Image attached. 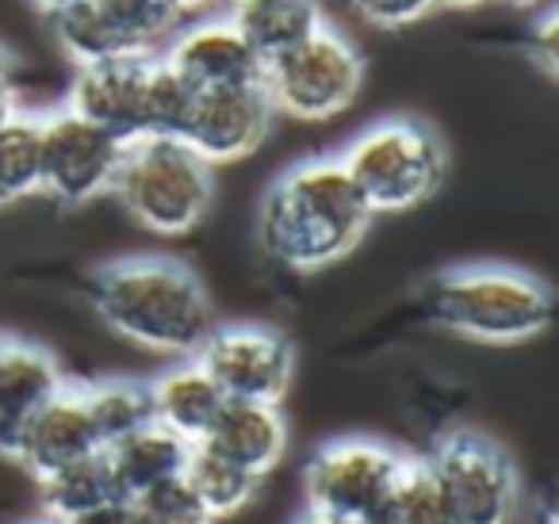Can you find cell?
Returning a JSON list of instances; mask_svg holds the SVG:
<instances>
[{"instance_id":"cell-8","label":"cell","mask_w":559,"mask_h":524,"mask_svg":"<svg viewBox=\"0 0 559 524\" xmlns=\"http://www.w3.org/2000/svg\"><path fill=\"white\" fill-rule=\"evenodd\" d=\"M406 471V455L380 440H334L304 471L307 509L360 521L391 498Z\"/></svg>"},{"instance_id":"cell-3","label":"cell","mask_w":559,"mask_h":524,"mask_svg":"<svg viewBox=\"0 0 559 524\" xmlns=\"http://www.w3.org/2000/svg\"><path fill=\"white\" fill-rule=\"evenodd\" d=\"M426 310L441 330L483 345L540 337L551 322V291L536 276L498 264L452 269L429 284Z\"/></svg>"},{"instance_id":"cell-31","label":"cell","mask_w":559,"mask_h":524,"mask_svg":"<svg viewBox=\"0 0 559 524\" xmlns=\"http://www.w3.org/2000/svg\"><path fill=\"white\" fill-rule=\"evenodd\" d=\"M533 55L540 58V66L548 73H556V12H544L540 20H536V32H533Z\"/></svg>"},{"instance_id":"cell-7","label":"cell","mask_w":559,"mask_h":524,"mask_svg":"<svg viewBox=\"0 0 559 524\" xmlns=\"http://www.w3.org/2000/svg\"><path fill=\"white\" fill-rule=\"evenodd\" d=\"M437 486L444 490L456 524H510L518 513V471L495 440L479 432H449L429 455Z\"/></svg>"},{"instance_id":"cell-18","label":"cell","mask_w":559,"mask_h":524,"mask_svg":"<svg viewBox=\"0 0 559 524\" xmlns=\"http://www.w3.org/2000/svg\"><path fill=\"white\" fill-rule=\"evenodd\" d=\"M188 455H192V444L173 437V432L162 429L157 421L142 425L131 437L104 448V460H108L111 478H116L123 498H142V493L154 490V486L169 483V478H180L188 467Z\"/></svg>"},{"instance_id":"cell-16","label":"cell","mask_w":559,"mask_h":524,"mask_svg":"<svg viewBox=\"0 0 559 524\" xmlns=\"http://www.w3.org/2000/svg\"><path fill=\"white\" fill-rule=\"evenodd\" d=\"M62 383V371L47 348L16 337H0V455L12 452L20 425Z\"/></svg>"},{"instance_id":"cell-28","label":"cell","mask_w":559,"mask_h":524,"mask_svg":"<svg viewBox=\"0 0 559 524\" xmlns=\"http://www.w3.org/2000/svg\"><path fill=\"white\" fill-rule=\"evenodd\" d=\"M134 501L146 513V524H215V516L195 498V490L185 483V475L154 486V490H146Z\"/></svg>"},{"instance_id":"cell-25","label":"cell","mask_w":559,"mask_h":524,"mask_svg":"<svg viewBox=\"0 0 559 524\" xmlns=\"http://www.w3.org/2000/svg\"><path fill=\"white\" fill-rule=\"evenodd\" d=\"M195 96L200 93H195L165 58H154L146 73V100H142L146 139H185Z\"/></svg>"},{"instance_id":"cell-4","label":"cell","mask_w":559,"mask_h":524,"mask_svg":"<svg viewBox=\"0 0 559 524\" xmlns=\"http://www.w3.org/2000/svg\"><path fill=\"white\" fill-rule=\"evenodd\" d=\"M111 192L139 226L177 238L207 218L215 169L180 139H139L127 146Z\"/></svg>"},{"instance_id":"cell-19","label":"cell","mask_w":559,"mask_h":524,"mask_svg":"<svg viewBox=\"0 0 559 524\" xmlns=\"http://www.w3.org/2000/svg\"><path fill=\"white\" fill-rule=\"evenodd\" d=\"M230 24L264 66L322 27L319 0H234Z\"/></svg>"},{"instance_id":"cell-32","label":"cell","mask_w":559,"mask_h":524,"mask_svg":"<svg viewBox=\"0 0 559 524\" xmlns=\"http://www.w3.org/2000/svg\"><path fill=\"white\" fill-rule=\"evenodd\" d=\"M16 111V93H12V58L0 50V123Z\"/></svg>"},{"instance_id":"cell-1","label":"cell","mask_w":559,"mask_h":524,"mask_svg":"<svg viewBox=\"0 0 559 524\" xmlns=\"http://www.w3.org/2000/svg\"><path fill=\"white\" fill-rule=\"evenodd\" d=\"M372 218L342 157H319L288 169L269 188L257 215V241L284 269L319 272L353 253Z\"/></svg>"},{"instance_id":"cell-15","label":"cell","mask_w":559,"mask_h":524,"mask_svg":"<svg viewBox=\"0 0 559 524\" xmlns=\"http://www.w3.org/2000/svg\"><path fill=\"white\" fill-rule=\"evenodd\" d=\"M200 444L264 478L288 448V425L276 402H226Z\"/></svg>"},{"instance_id":"cell-9","label":"cell","mask_w":559,"mask_h":524,"mask_svg":"<svg viewBox=\"0 0 559 524\" xmlns=\"http://www.w3.org/2000/svg\"><path fill=\"white\" fill-rule=\"evenodd\" d=\"M226 402H276L292 383L296 356L284 333L269 325H215L192 356Z\"/></svg>"},{"instance_id":"cell-39","label":"cell","mask_w":559,"mask_h":524,"mask_svg":"<svg viewBox=\"0 0 559 524\" xmlns=\"http://www.w3.org/2000/svg\"><path fill=\"white\" fill-rule=\"evenodd\" d=\"M39 524H58V521H39Z\"/></svg>"},{"instance_id":"cell-20","label":"cell","mask_w":559,"mask_h":524,"mask_svg":"<svg viewBox=\"0 0 559 524\" xmlns=\"http://www.w3.org/2000/svg\"><path fill=\"white\" fill-rule=\"evenodd\" d=\"M58 35V47L66 50L78 70L85 66H100V62H119V58H142L154 55L146 50L100 0H78L70 9H62L58 16H50Z\"/></svg>"},{"instance_id":"cell-24","label":"cell","mask_w":559,"mask_h":524,"mask_svg":"<svg viewBox=\"0 0 559 524\" xmlns=\"http://www.w3.org/2000/svg\"><path fill=\"white\" fill-rule=\"evenodd\" d=\"M85 402L93 425L100 432V444H116V440L131 437L134 429L154 421V402H150V383H134V379H104V383L85 386Z\"/></svg>"},{"instance_id":"cell-37","label":"cell","mask_w":559,"mask_h":524,"mask_svg":"<svg viewBox=\"0 0 559 524\" xmlns=\"http://www.w3.org/2000/svg\"><path fill=\"white\" fill-rule=\"evenodd\" d=\"M449 4V9H475V4H487V0H441V9Z\"/></svg>"},{"instance_id":"cell-34","label":"cell","mask_w":559,"mask_h":524,"mask_svg":"<svg viewBox=\"0 0 559 524\" xmlns=\"http://www.w3.org/2000/svg\"><path fill=\"white\" fill-rule=\"evenodd\" d=\"M173 4H177L180 20H185V16H203V12L218 9V4H223V0H173Z\"/></svg>"},{"instance_id":"cell-36","label":"cell","mask_w":559,"mask_h":524,"mask_svg":"<svg viewBox=\"0 0 559 524\" xmlns=\"http://www.w3.org/2000/svg\"><path fill=\"white\" fill-rule=\"evenodd\" d=\"M296 524H357V521H345V516H330V513H314V509H307Z\"/></svg>"},{"instance_id":"cell-12","label":"cell","mask_w":559,"mask_h":524,"mask_svg":"<svg viewBox=\"0 0 559 524\" xmlns=\"http://www.w3.org/2000/svg\"><path fill=\"white\" fill-rule=\"evenodd\" d=\"M104 452L100 432L93 425L85 402V386L62 383L24 425L12 440V460H20L35 478L55 475L78 460Z\"/></svg>"},{"instance_id":"cell-38","label":"cell","mask_w":559,"mask_h":524,"mask_svg":"<svg viewBox=\"0 0 559 524\" xmlns=\"http://www.w3.org/2000/svg\"><path fill=\"white\" fill-rule=\"evenodd\" d=\"M506 4H518V9H536L540 0H506Z\"/></svg>"},{"instance_id":"cell-10","label":"cell","mask_w":559,"mask_h":524,"mask_svg":"<svg viewBox=\"0 0 559 524\" xmlns=\"http://www.w3.org/2000/svg\"><path fill=\"white\" fill-rule=\"evenodd\" d=\"M123 154V142L73 108L55 111L43 119V192L58 203L81 207L116 188Z\"/></svg>"},{"instance_id":"cell-29","label":"cell","mask_w":559,"mask_h":524,"mask_svg":"<svg viewBox=\"0 0 559 524\" xmlns=\"http://www.w3.org/2000/svg\"><path fill=\"white\" fill-rule=\"evenodd\" d=\"M353 9L368 20L372 27H411L426 20L433 9H441V0H349Z\"/></svg>"},{"instance_id":"cell-33","label":"cell","mask_w":559,"mask_h":524,"mask_svg":"<svg viewBox=\"0 0 559 524\" xmlns=\"http://www.w3.org/2000/svg\"><path fill=\"white\" fill-rule=\"evenodd\" d=\"M391 493H395V490H391ZM357 524H403V521H399V509H395V501H380V505H376L372 509V513H365V516H360V521Z\"/></svg>"},{"instance_id":"cell-26","label":"cell","mask_w":559,"mask_h":524,"mask_svg":"<svg viewBox=\"0 0 559 524\" xmlns=\"http://www.w3.org/2000/svg\"><path fill=\"white\" fill-rule=\"evenodd\" d=\"M391 501H395L399 521L403 524H456L449 501H444V490L437 486V478L426 460L421 463L406 460V471L395 483Z\"/></svg>"},{"instance_id":"cell-27","label":"cell","mask_w":559,"mask_h":524,"mask_svg":"<svg viewBox=\"0 0 559 524\" xmlns=\"http://www.w3.org/2000/svg\"><path fill=\"white\" fill-rule=\"evenodd\" d=\"M104 9L134 35L146 50H154L162 39L177 35L180 12L173 0H100Z\"/></svg>"},{"instance_id":"cell-17","label":"cell","mask_w":559,"mask_h":524,"mask_svg":"<svg viewBox=\"0 0 559 524\" xmlns=\"http://www.w3.org/2000/svg\"><path fill=\"white\" fill-rule=\"evenodd\" d=\"M150 402H154V421L185 444H200L215 425L218 409L226 406L223 391L192 356L150 383Z\"/></svg>"},{"instance_id":"cell-22","label":"cell","mask_w":559,"mask_h":524,"mask_svg":"<svg viewBox=\"0 0 559 524\" xmlns=\"http://www.w3.org/2000/svg\"><path fill=\"white\" fill-rule=\"evenodd\" d=\"M185 483L192 486L195 498L207 505V513L215 516V521H223V516L241 513V509L253 501L261 478H257L253 471L230 463L226 455L211 452V448L192 444V455H188V467H185Z\"/></svg>"},{"instance_id":"cell-23","label":"cell","mask_w":559,"mask_h":524,"mask_svg":"<svg viewBox=\"0 0 559 524\" xmlns=\"http://www.w3.org/2000/svg\"><path fill=\"white\" fill-rule=\"evenodd\" d=\"M43 192V119L12 111L0 123V203Z\"/></svg>"},{"instance_id":"cell-11","label":"cell","mask_w":559,"mask_h":524,"mask_svg":"<svg viewBox=\"0 0 559 524\" xmlns=\"http://www.w3.org/2000/svg\"><path fill=\"white\" fill-rule=\"evenodd\" d=\"M272 119H276V108L261 81L207 88L195 96L192 119H188L180 142H188L215 169V165H230L253 154L269 134Z\"/></svg>"},{"instance_id":"cell-5","label":"cell","mask_w":559,"mask_h":524,"mask_svg":"<svg viewBox=\"0 0 559 524\" xmlns=\"http://www.w3.org/2000/svg\"><path fill=\"white\" fill-rule=\"evenodd\" d=\"M342 165L372 215H399L437 192L444 177V146L421 119H383L349 142Z\"/></svg>"},{"instance_id":"cell-35","label":"cell","mask_w":559,"mask_h":524,"mask_svg":"<svg viewBox=\"0 0 559 524\" xmlns=\"http://www.w3.org/2000/svg\"><path fill=\"white\" fill-rule=\"evenodd\" d=\"M32 9H39L43 16H58L62 9H70V4H78V0H27Z\"/></svg>"},{"instance_id":"cell-6","label":"cell","mask_w":559,"mask_h":524,"mask_svg":"<svg viewBox=\"0 0 559 524\" xmlns=\"http://www.w3.org/2000/svg\"><path fill=\"white\" fill-rule=\"evenodd\" d=\"M261 85L272 108L304 123H326L353 108L365 85V58L342 32L322 24L296 50L264 66Z\"/></svg>"},{"instance_id":"cell-14","label":"cell","mask_w":559,"mask_h":524,"mask_svg":"<svg viewBox=\"0 0 559 524\" xmlns=\"http://www.w3.org/2000/svg\"><path fill=\"white\" fill-rule=\"evenodd\" d=\"M162 58L195 93L226 85H253L264 73V62L249 50V43L238 35L230 16L200 20V24L177 32V39L169 43Z\"/></svg>"},{"instance_id":"cell-13","label":"cell","mask_w":559,"mask_h":524,"mask_svg":"<svg viewBox=\"0 0 559 524\" xmlns=\"http://www.w3.org/2000/svg\"><path fill=\"white\" fill-rule=\"evenodd\" d=\"M154 55L142 58H119V62H100L78 70L70 88V104L78 116L108 131L123 146L146 139V123H142V100H146V73Z\"/></svg>"},{"instance_id":"cell-30","label":"cell","mask_w":559,"mask_h":524,"mask_svg":"<svg viewBox=\"0 0 559 524\" xmlns=\"http://www.w3.org/2000/svg\"><path fill=\"white\" fill-rule=\"evenodd\" d=\"M70 524H146V513H142V505L134 498H111V501H104V505H96L93 513H85V516H78V521H70Z\"/></svg>"},{"instance_id":"cell-2","label":"cell","mask_w":559,"mask_h":524,"mask_svg":"<svg viewBox=\"0 0 559 524\" xmlns=\"http://www.w3.org/2000/svg\"><path fill=\"white\" fill-rule=\"evenodd\" d=\"M93 307L108 330L150 353L195 356L215 330V310L195 279L173 257H123L96 272Z\"/></svg>"},{"instance_id":"cell-21","label":"cell","mask_w":559,"mask_h":524,"mask_svg":"<svg viewBox=\"0 0 559 524\" xmlns=\"http://www.w3.org/2000/svg\"><path fill=\"white\" fill-rule=\"evenodd\" d=\"M111 498H119V486H116V478H111V467H108V460H104V452L39 478L43 513H47V521H58V524L78 521V516L93 513L96 505H104V501H111Z\"/></svg>"}]
</instances>
